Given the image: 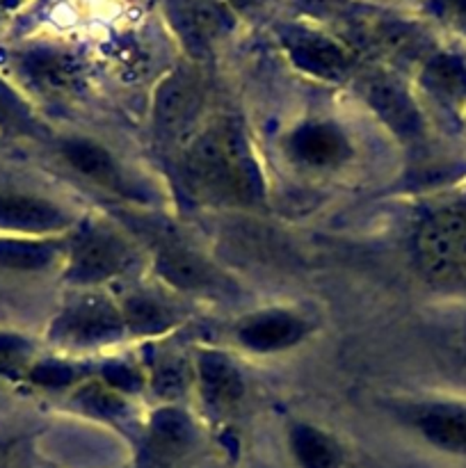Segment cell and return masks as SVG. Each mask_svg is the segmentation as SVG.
<instances>
[{"label": "cell", "instance_id": "obj_14", "mask_svg": "<svg viewBox=\"0 0 466 468\" xmlns=\"http://www.w3.org/2000/svg\"><path fill=\"white\" fill-rule=\"evenodd\" d=\"M21 71L39 94L73 96L80 91L82 69L69 50L32 48L21 58Z\"/></svg>", "mask_w": 466, "mask_h": 468}, {"label": "cell", "instance_id": "obj_3", "mask_svg": "<svg viewBox=\"0 0 466 468\" xmlns=\"http://www.w3.org/2000/svg\"><path fill=\"white\" fill-rule=\"evenodd\" d=\"M414 250L429 282L443 288H466V192L425 215Z\"/></svg>", "mask_w": 466, "mask_h": 468}, {"label": "cell", "instance_id": "obj_21", "mask_svg": "<svg viewBox=\"0 0 466 468\" xmlns=\"http://www.w3.org/2000/svg\"><path fill=\"white\" fill-rule=\"evenodd\" d=\"M62 254V242L58 240H23V238H0V265L9 270H44Z\"/></svg>", "mask_w": 466, "mask_h": 468}, {"label": "cell", "instance_id": "obj_29", "mask_svg": "<svg viewBox=\"0 0 466 468\" xmlns=\"http://www.w3.org/2000/svg\"><path fill=\"white\" fill-rule=\"evenodd\" d=\"M432 12L446 26L466 35V0H432Z\"/></svg>", "mask_w": 466, "mask_h": 468}, {"label": "cell", "instance_id": "obj_26", "mask_svg": "<svg viewBox=\"0 0 466 468\" xmlns=\"http://www.w3.org/2000/svg\"><path fill=\"white\" fill-rule=\"evenodd\" d=\"M30 361V347L23 338L0 334V375H18Z\"/></svg>", "mask_w": 466, "mask_h": 468}, {"label": "cell", "instance_id": "obj_2", "mask_svg": "<svg viewBox=\"0 0 466 468\" xmlns=\"http://www.w3.org/2000/svg\"><path fill=\"white\" fill-rule=\"evenodd\" d=\"M126 224L132 233H140L142 242L151 251L154 270L167 286L183 292H199L208 297H224L233 292V283L222 270L215 268L201 251L169 224L144 215H126Z\"/></svg>", "mask_w": 466, "mask_h": 468}, {"label": "cell", "instance_id": "obj_24", "mask_svg": "<svg viewBox=\"0 0 466 468\" xmlns=\"http://www.w3.org/2000/svg\"><path fill=\"white\" fill-rule=\"evenodd\" d=\"M0 128L9 133H23V135L37 133V122L26 101L3 80H0Z\"/></svg>", "mask_w": 466, "mask_h": 468}, {"label": "cell", "instance_id": "obj_15", "mask_svg": "<svg viewBox=\"0 0 466 468\" xmlns=\"http://www.w3.org/2000/svg\"><path fill=\"white\" fill-rule=\"evenodd\" d=\"M62 155L82 178L91 181L103 190L114 195H131L132 183L128 181L123 169L114 155L99 142L90 137H69L62 142Z\"/></svg>", "mask_w": 466, "mask_h": 468}, {"label": "cell", "instance_id": "obj_12", "mask_svg": "<svg viewBox=\"0 0 466 468\" xmlns=\"http://www.w3.org/2000/svg\"><path fill=\"white\" fill-rule=\"evenodd\" d=\"M306 327L304 320L292 311L268 309L251 314L238 324L236 338L242 347L256 355H274L295 347L304 341Z\"/></svg>", "mask_w": 466, "mask_h": 468}, {"label": "cell", "instance_id": "obj_16", "mask_svg": "<svg viewBox=\"0 0 466 468\" xmlns=\"http://www.w3.org/2000/svg\"><path fill=\"white\" fill-rule=\"evenodd\" d=\"M425 94L446 112H466V62L457 53L434 50L420 67L418 76Z\"/></svg>", "mask_w": 466, "mask_h": 468}, {"label": "cell", "instance_id": "obj_27", "mask_svg": "<svg viewBox=\"0 0 466 468\" xmlns=\"http://www.w3.org/2000/svg\"><path fill=\"white\" fill-rule=\"evenodd\" d=\"M76 375V368L64 361H44L32 368L30 379L41 387H64V384H71Z\"/></svg>", "mask_w": 466, "mask_h": 468}, {"label": "cell", "instance_id": "obj_25", "mask_svg": "<svg viewBox=\"0 0 466 468\" xmlns=\"http://www.w3.org/2000/svg\"><path fill=\"white\" fill-rule=\"evenodd\" d=\"M78 405L85 411L101 416V419H114L126 410V400L117 388L108 384H90L78 391Z\"/></svg>", "mask_w": 466, "mask_h": 468}, {"label": "cell", "instance_id": "obj_5", "mask_svg": "<svg viewBox=\"0 0 466 468\" xmlns=\"http://www.w3.org/2000/svg\"><path fill=\"white\" fill-rule=\"evenodd\" d=\"M126 334L122 306L103 292L78 295L50 329V338L67 347H99L122 341Z\"/></svg>", "mask_w": 466, "mask_h": 468}, {"label": "cell", "instance_id": "obj_13", "mask_svg": "<svg viewBox=\"0 0 466 468\" xmlns=\"http://www.w3.org/2000/svg\"><path fill=\"white\" fill-rule=\"evenodd\" d=\"M355 32L365 46L393 59H428L434 53L432 41L423 27L400 18H368L355 23Z\"/></svg>", "mask_w": 466, "mask_h": 468}, {"label": "cell", "instance_id": "obj_28", "mask_svg": "<svg viewBox=\"0 0 466 468\" xmlns=\"http://www.w3.org/2000/svg\"><path fill=\"white\" fill-rule=\"evenodd\" d=\"M105 384L117 388L119 393L123 391H137L142 387V378L132 366L128 364H112L103 370Z\"/></svg>", "mask_w": 466, "mask_h": 468}, {"label": "cell", "instance_id": "obj_1", "mask_svg": "<svg viewBox=\"0 0 466 468\" xmlns=\"http://www.w3.org/2000/svg\"><path fill=\"white\" fill-rule=\"evenodd\" d=\"M183 178L199 199L222 206H256L265 195L263 174L245 131L217 117L196 128L183 146Z\"/></svg>", "mask_w": 466, "mask_h": 468}, {"label": "cell", "instance_id": "obj_8", "mask_svg": "<svg viewBox=\"0 0 466 468\" xmlns=\"http://www.w3.org/2000/svg\"><path fill=\"white\" fill-rule=\"evenodd\" d=\"M359 94L388 131L405 144H416L425 137V119L411 91L391 73L373 71L359 82Z\"/></svg>", "mask_w": 466, "mask_h": 468}, {"label": "cell", "instance_id": "obj_23", "mask_svg": "<svg viewBox=\"0 0 466 468\" xmlns=\"http://www.w3.org/2000/svg\"><path fill=\"white\" fill-rule=\"evenodd\" d=\"M192 382V370L185 359L174 355H163L154 366H151V387L160 398L176 400L185 393Z\"/></svg>", "mask_w": 466, "mask_h": 468}, {"label": "cell", "instance_id": "obj_9", "mask_svg": "<svg viewBox=\"0 0 466 468\" xmlns=\"http://www.w3.org/2000/svg\"><path fill=\"white\" fill-rule=\"evenodd\" d=\"M279 39L300 71L323 80H341L355 67V55L332 37L302 26L279 27Z\"/></svg>", "mask_w": 466, "mask_h": 468}, {"label": "cell", "instance_id": "obj_19", "mask_svg": "<svg viewBox=\"0 0 466 468\" xmlns=\"http://www.w3.org/2000/svg\"><path fill=\"white\" fill-rule=\"evenodd\" d=\"M119 306H122L126 332L137 336H158L178 324V314L174 306L149 291L131 292Z\"/></svg>", "mask_w": 466, "mask_h": 468}, {"label": "cell", "instance_id": "obj_17", "mask_svg": "<svg viewBox=\"0 0 466 468\" xmlns=\"http://www.w3.org/2000/svg\"><path fill=\"white\" fill-rule=\"evenodd\" d=\"M196 387L210 410H231L245 396V379L224 352L201 350L195 366Z\"/></svg>", "mask_w": 466, "mask_h": 468}, {"label": "cell", "instance_id": "obj_18", "mask_svg": "<svg viewBox=\"0 0 466 468\" xmlns=\"http://www.w3.org/2000/svg\"><path fill=\"white\" fill-rule=\"evenodd\" d=\"M71 218L53 201L32 195L0 192V229L18 233H55L69 227Z\"/></svg>", "mask_w": 466, "mask_h": 468}, {"label": "cell", "instance_id": "obj_6", "mask_svg": "<svg viewBox=\"0 0 466 468\" xmlns=\"http://www.w3.org/2000/svg\"><path fill=\"white\" fill-rule=\"evenodd\" d=\"M164 18L192 58H206L233 30V9L224 0H163Z\"/></svg>", "mask_w": 466, "mask_h": 468}, {"label": "cell", "instance_id": "obj_4", "mask_svg": "<svg viewBox=\"0 0 466 468\" xmlns=\"http://www.w3.org/2000/svg\"><path fill=\"white\" fill-rule=\"evenodd\" d=\"M142 250L126 231L108 222H87L69 242L67 279L94 288L140 268Z\"/></svg>", "mask_w": 466, "mask_h": 468}, {"label": "cell", "instance_id": "obj_20", "mask_svg": "<svg viewBox=\"0 0 466 468\" xmlns=\"http://www.w3.org/2000/svg\"><path fill=\"white\" fill-rule=\"evenodd\" d=\"M192 441V423L176 407H164L154 416L149 428V452L155 462L181 457Z\"/></svg>", "mask_w": 466, "mask_h": 468}, {"label": "cell", "instance_id": "obj_7", "mask_svg": "<svg viewBox=\"0 0 466 468\" xmlns=\"http://www.w3.org/2000/svg\"><path fill=\"white\" fill-rule=\"evenodd\" d=\"M204 105V87L192 69H176L164 78L155 94V128L167 142L187 144L196 133L199 110Z\"/></svg>", "mask_w": 466, "mask_h": 468}, {"label": "cell", "instance_id": "obj_10", "mask_svg": "<svg viewBox=\"0 0 466 468\" xmlns=\"http://www.w3.org/2000/svg\"><path fill=\"white\" fill-rule=\"evenodd\" d=\"M286 151L295 163L306 167L332 169L350 158L352 142L338 123L309 119L288 133Z\"/></svg>", "mask_w": 466, "mask_h": 468}, {"label": "cell", "instance_id": "obj_22", "mask_svg": "<svg viewBox=\"0 0 466 468\" xmlns=\"http://www.w3.org/2000/svg\"><path fill=\"white\" fill-rule=\"evenodd\" d=\"M291 448L302 468H334L338 464V451L334 441L313 425H292Z\"/></svg>", "mask_w": 466, "mask_h": 468}, {"label": "cell", "instance_id": "obj_11", "mask_svg": "<svg viewBox=\"0 0 466 468\" xmlns=\"http://www.w3.org/2000/svg\"><path fill=\"white\" fill-rule=\"evenodd\" d=\"M407 410L425 441L439 451L466 455V400H425Z\"/></svg>", "mask_w": 466, "mask_h": 468}, {"label": "cell", "instance_id": "obj_30", "mask_svg": "<svg viewBox=\"0 0 466 468\" xmlns=\"http://www.w3.org/2000/svg\"><path fill=\"white\" fill-rule=\"evenodd\" d=\"M224 3L240 14H254L259 12V9H263V5L268 3V0H224Z\"/></svg>", "mask_w": 466, "mask_h": 468}]
</instances>
